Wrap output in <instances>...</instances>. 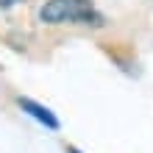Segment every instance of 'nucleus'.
Segmentation results:
<instances>
[{
	"label": "nucleus",
	"mask_w": 153,
	"mask_h": 153,
	"mask_svg": "<svg viewBox=\"0 0 153 153\" xmlns=\"http://www.w3.org/2000/svg\"><path fill=\"white\" fill-rule=\"evenodd\" d=\"M11 3H17V0H0V6H3V8H6V6H11Z\"/></svg>",
	"instance_id": "nucleus-3"
},
{
	"label": "nucleus",
	"mask_w": 153,
	"mask_h": 153,
	"mask_svg": "<svg viewBox=\"0 0 153 153\" xmlns=\"http://www.w3.org/2000/svg\"><path fill=\"white\" fill-rule=\"evenodd\" d=\"M67 153H81V150H75V148H67Z\"/></svg>",
	"instance_id": "nucleus-4"
},
{
	"label": "nucleus",
	"mask_w": 153,
	"mask_h": 153,
	"mask_svg": "<svg viewBox=\"0 0 153 153\" xmlns=\"http://www.w3.org/2000/svg\"><path fill=\"white\" fill-rule=\"evenodd\" d=\"M42 22H50V25H61V22H92V25H100L103 17L95 11L92 0H48L42 6Z\"/></svg>",
	"instance_id": "nucleus-1"
},
{
	"label": "nucleus",
	"mask_w": 153,
	"mask_h": 153,
	"mask_svg": "<svg viewBox=\"0 0 153 153\" xmlns=\"http://www.w3.org/2000/svg\"><path fill=\"white\" fill-rule=\"evenodd\" d=\"M20 109H22V111H28L31 117H36V120L45 123L48 128H53V131L59 128V120L53 117V111H50V109H45V106H39V103H33V100H28V97H20Z\"/></svg>",
	"instance_id": "nucleus-2"
}]
</instances>
